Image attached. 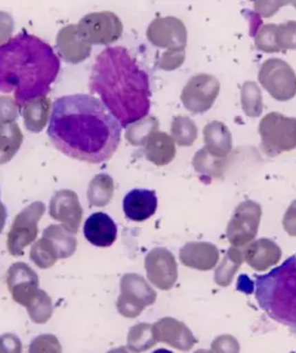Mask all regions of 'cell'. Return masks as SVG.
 <instances>
[{
    "label": "cell",
    "instance_id": "obj_1",
    "mask_svg": "<svg viewBox=\"0 0 296 353\" xmlns=\"http://www.w3.org/2000/svg\"><path fill=\"white\" fill-rule=\"evenodd\" d=\"M47 133L67 157L99 164L116 152L122 126L98 99L76 94L54 101Z\"/></svg>",
    "mask_w": 296,
    "mask_h": 353
},
{
    "label": "cell",
    "instance_id": "obj_2",
    "mask_svg": "<svg viewBox=\"0 0 296 353\" xmlns=\"http://www.w3.org/2000/svg\"><path fill=\"white\" fill-rule=\"evenodd\" d=\"M89 88L122 128L140 122L151 110L148 75L124 47H109L97 56Z\"/></svg>",
    "mask_w": 296,
    "mask_h": 353
},
{
    "label": "cell",
    "instance_id": "obj_3",
    "mask_svg": "<svg viewBox=\"0 0 296 353\" xmlns=\"http://www.w3.org/2000/svg\"><path fill=\"white\" fill-rule=\"evenodd\" d=\"M61 70V61L50 43L19 32L0 46V93L14 94L21 108L45 97Z\"/></svg>",
    "mask_w": 296,
    "mask_h": 353
},
{
    "label": "cell",
    "instance_id": "obj_4",
    "mask_svg": "<svg viewBox=\"0 0 296 353\" xmlns=\"http://www.w3.org/2000/svg\"><path fill=\"white\" fill-rule=\"evenodd\" d=\"M255 298L272 320L296 336V256L264 275L255 276Z\"/></svg>",
    "mask_w": 296,
    "mask_h": 353
},
{
    "label": "cell",
    "instance_id": "obj_5",
    "mask_svg": "<svg viewBox=\"0 0 296 353\" xmlns=\"http://www.w3.org/2000/svg\"><path fill=\"white\" fill-rule=\"evenodd\" d=\"M262 150L274 157L296 148V119L273 112L267 114L259 125Z\"/></svg>",
    "mask_w": 296,
    "mask_h": 353
},
{
    "label": "cell",
    "instance_id": "obj_6",
    "mask_svg": "<svg viewBox=\"0 0 296 353\" xmlns=\"http://www.w3.org/2000/svg\"><path fill=\"white\" fill-rule=\"evenodd\" d=\"M156 299V291L142 275L127 273L120 280V294L116 302L117 311L125 318L135 319L146 307L153 305Z\"/></svg>",
    "mask_w": 296,
    "mask_h": 353
},
{
    "label": "cell",
    "instance_id": "obj_7",
    "mask_svg": "<svg viewBox=\"0 0 296 353\" xmlns=\"http://www.w3.org/2000/svg\"><path fill=\"white\" fill-rule=\"evenodd\" d=\"M43 202H34L15 217L7 238V249L12 256H21L27 246L35 242L38 235V222L45 214Z\"/></svg>",
    "mask_w": 296,
    "mask_h": 353
},
{
    "label": "cell",
    "instance_id": "obj_8",
    "mask_svg": "<svg viewBox=\"0 0 296 353\" xmlns=\"http://www.w3.org/2000/svg\"><path fill=\"white\" fill-rule=\"evenodd\" d=\"M259 81L276 101H290L296 95L295 72L279 58H270L262 64Z\"/></svg>",
    "mask_w": 296,
    "mask_h": 353
},
{
    "label": "cell",
    "instance_id": "obj_9",
    "mask_svg": "<svg viewBox=\"0 0 296 353\" xmlns=\"http://www.w3.org/2000/svg\"><path fill=\"white\" fill-rule=\"evenodd\" d=\"M262 219V206L254 201L238 204L229 222L226 236L232 246L243 248L257 235Z\"/></svg>",
    "mask_w": 296,
    "mask_h": 353
},
{
    "label": "cell",
    "instance_id": "obj_10",
    "mask_svg": "<svg viewBox=\"0 0 296 353\" xmlns=\"http://www.w3.org/2000/svg\"><path fill=\"white\" fill-rule=\"evenodd\" d=\"M221 90V84L215 76L198 74L193 76L184 87L180 99L186 110L193 114L205 113L212 108Z\"/></svg>",
    "mask_w": 296,
    "mask_h": 353
},
{
    "label": "cell",
    "instance_id": "obj_11",
    "mask_svg": "<svg viewBox=\"0 0 296 353\" xmlns=\"http://www.w3.org/2000/svg\"><path fill=\"white\" fill-rule=\"evenodd\" d=\"M77 28L90 45H108L122 36L123 23L113 12H94L82 18Z\"/></svg>",
    "mask_w": 296,
    "mask_h": 353
},
{
    "label": "cell",
    "instance_id": "obj_12",
    "mask_svg": "<svg viewBox=\"0 0 296 353\" xmlns=\"http://www.w3.org/2000/svg\"><path fill=\"white\" fill-rule=\"evenodd\" d=\"M148 281L157 289L169 291L178 279V262L171 251L165 248H155L145 258Z\"/></svg>",
    "mask_w": 296,
    "mask_h": 353
},
{
    "label": "cell",
    "instance_id": "obj_13",
    "mask_svg": "<svg viewBox=\"0 0 296 353\" xmlns=\"http://www.w3.org/2000/svg\"><path fill=\"white\" fill-rule=\"evenodd\" d=\"M6 281L14 301L25 307L32 303L41 290L37 273L23 262H17L9 268Z\"/></svg>",
    "mask_w": 296,
    "mask_h": 353
},
{
    "label": "cell",
    "instance_id": "obj_14",
    "mask_svg": "<svg viewBox=\"0 0 296 353\" xmlns=\"http://www.w3.org/2000/svg\"><path fill=\"white\" fill-rule=\"evenodd\" d=\"M147 38L154 46L160 48H185L187 30L178 18H157L148 27Z\"/></svg>",
    "mask_w": 296,
    "mask_h": 353
},
{
    "label": "cell",
    "instance_id": "obj_15",
    "mask_svg": "<svg viewBox=\"0 0 296 353\" xmlns=\"http://www.w3.org/2000/svg\"><path fill=\"white\" fill-rule=\"evenodd\" d=\"M50 214L68 231L76 234L82 223L83 208L78 195L70 190L56 192L50 204Z\"/></svg>",
    "mask_w": 296,
    "mask_h": 353
},
{
    "label": "cell",
    "instance_id": "obj_16",
    "mask_svg": "<svg viewBox=\"0 0 296 353\" xmlns=\"http://www.w3.org/2000/svg\"><path fill=\"white\" fill-rule=\"evenodd\" d=\"M153 331L157 342H163L184 352L191 350L198 342L184 322L169 316L158 320L153 325Z\"/></svg>",
    "mask_w": 296,
    "mask_h": 353
},
{
    "label": "cell",
    "instance_id": "obj_17",
    "mask_svg": "<svg viewBox=\"0 0 296 353\" xmlns=\"http://www.w3.org/2000/svg\"><path fill=\"white\" fill-rule=\"evenodd\" d=\"M57 50L66 63L78 64L89 57L92 45L81 35L77 25H70L59 32Z\"/></svg>",
    "mask_w": 296,
    "mask_h": 353
},
{
    "label": "cell",
    "instance_id": "obj_18",
    "mask_svg": "<svg viewBox=\"0 0 296 353\" xmlns=\"http://www.w3.org/2000/svg\"><path fill=\"white\" fill-rule=\"evenodd\" d=\"M244 261L255 271H266L279 263L282 250L274 241L263 238L251 242L243 250Z\"/></svg>",
    "mask_w": 296,
    "mask_h": 353
},
{
    "label": "cell",
    "instance_id": "obj_19",
    "mask_svg": "<svg viewBox=\"0 0 296 353\" xmlns=\"http://www.w3.org/2000/svg\"><path fill=\"white\" fill-rule=\"evenodd\" d=\"M123 210L128 220L144 222L156 213V192L146 188H135L128 192L123 201Z\"/></svg>",
    "mask_w": 296,
    "mask_h": 353
},
{
    "label": "cell",
    "instance_id": "obj_20",
    "mask_svg": "<svg viewBox=\"0 0 296 353\" xmlns=\"http://www.w3.org/2000/svg\"><path fill=\"white\" fill-rule=\"evenodd\" d=\"M180 260L191 269L209 271L216 267L220 252L216 245L209 242H189L180 249Z\"/></svg>",
    "mask_w": 296,
    "mask_h": 353
},
{
    "label": "cell",
    "instance_id": "obj_21",
    "mask_svg": "<svg viewBox=\"0 0 296 353\" xmlns=\"http://www.w3.org/2000/svg\"><path fill=\"white\" fill-rule=\"evenodd\" d=\"M84 235L90 244L97 248H108L116 241L117 225L109 215L97 212L85 222Z\"/></svg>",
    "mask_w": 296,
    "mask_h": 353
},
{
    "label": "cell",
    "instance_id": "obj_22",
    "mask_svg": "<svg viewBox=\"0 0 296 353\" xmlns=\"http://www.w3.org/2000/svg\"><path fill=\"white\" fill-rule=\"evenodd\" d=\"M204 148L216 159H227L233 150L230 128L224 123L213 121L204 128Z\"/></svg>",
    "mask_w": 296,
    "mask_h": 353
},
{
    "label": "cell",
    "instance_id": "obj_23",
    "mask_svg": "<svg viewBox=\"0 0 296 353\" xmlns=\"http://www.w3.org/2000/svg\"><path fill=\"white\" fill-rule=\"evenodd\" d=\"M144 153L149 162L157 166H165L175 159L176 146L169 134L156 130L144 144Z\"/></svg>",
    "mask_w": 296,
    "mask_h": 353
},
{
    "label": "cell",
    "instance_id": "obj_24",
    "mask_svg": "<svg viewBox=\"0 0 296 353\" xmlns=\"http://www.w3.org/2000/svg\"><path fill=\"white\" fill-rule=\"evenodd\" d=\"M50 99L45 97L34 99L28 101L21 108L25 126L32 133H41L46 126L50 113Z\"/></svg>",
    "mask_w": 296,
    "mask_h": 353
},
{
    "label": "cell",
    "instance_id": "obj_25",
    "mask_svg": "<svg viewBox=\"0 0 296 353\" xmlns=\"http://www.w3.org/2000/svg\"><path fill=\"white\" fill-rule=\"evenodd\" d=\"M43 238L50 241L59 255V259L70 258L77 249V239L75 234L68 231L64 225L52 224L47 226L43 233Z\"/></svg>",
    "mask_w": 296,
    "mask_h": 353
},
{
    "label": "cell",
    "instance_id": "obj_26",
    "mask_svg": "<svg viewBox=\"0 0 296 353\" xmlns=\"http://www.w3.org/2000/svg\"><path fill=\"white\" fill-rule=\"evenodd\" d=\"M23 133L16 122L0 123V165L15 157L23 143Z\"/></svg>",
    "mask_w": 296,
    "mask_h": 353
},
{
    "label": "cell",
    "instance_id": "obj_27",
    "mask_svg": "<svg viewBox=\"0 0 296 353\" xmlns=\"http://www.w3.org/2000/svg\"><path fill=\"white\" fill-rule=\"evenodd\" d=\"M243 262H244L243 251L235 246L230 248L221 264L215 270V283L218 284L220 287H229Z\"/></svg>",
    "mask_w": 296,
    "mask_h": 353
},
{
    "label": "cell",
    "instance_id": "obj_28",
    "mask_svg": "<svg viewBox=\"0 0 296 353\" xmlns=\"http://www.w3.org/2000/svg\"><path fill=\"white\" fill-rule=\"evenodd\" d=\"M114 191L115 185L113 179L108 174H98L90 181L88 186L87 199L89 205L104 208L113 199Z\"/></svg>",
    "mask_w": 296,
    "mask_h": 353
},
{
    "label": "cell",
    "instance_id": "obj_29",
    "mask_svg": "<svg viewBox=\"0 0 296 353\" xmlns=\"http://www.w3.org/2000/svg\"><path fill=\"white\" fill-rule=\"evenodd\" d=\"M193 166L202 177H207V180L211 181L213 177L221 176L224 173L227 166V159H216L209 155L203 148L195 154Z\"/></svg>",
    "mask_w": 296,
    "mask_h": 353
},
{
    "label": "cell",
    "instance_id": "obj_30",
    "mask_svg": "<svg viewBox=\"0 0 296 353\" xmlns=\"http://www.w3.org/2000/svg\"><path fill=\"white\" fill-rule=\"evenodd\" d=\"M153 325L138 323L129 329L127 336V347L134 352H145L156 345Z\"/></svg>",
    "mask_w": 296,
    "mask_h": 353
},
{
    "label": "cell",
    "instance_id": "obj_31",
    "mask_svg": "<svg viewBox=\"0 0 296 353\" xmlns=\"http://www.w3.org/2000/svg\"><path fill=\"white\" fill-rule=\"evenodd\" d=\"M171 139L180 146H192L198 139V126L186 116H176L171 126Z\"/></svg>",
    "mask_w": 296,
    "mask_h": 353
},
{
    "label": "cell",
    "instance_id": "obj_32",
    "mask_svg": "<svg viewBox=\"0 0 296 353\" xmlns=\"http://www.w3.org/2000/svg\"><path fill=\"white\" fill-rule=\"evenodd\" d=\"M242 108L250 117H259L263 112L261 88L254 81H245L241 90Z\"/></svg>",
    "mask_w": 296,
    "mask_h": 353
},
{
    "label": "cell",
    "instance_id": "obj_33",
    "mask_svg": "<svg viewBox=\"0 0 296 353\" xmlns=\"http://www.w3.org/2000/svg\"><path fill=\"white\" fill-rule=\"evenodd\" d=\"M32 322L37 325L46 323L54 312L52 298L43 290H39L32 303L26 307Z\"/></svg>",
    "mask_w": 296,
    "mask_h": 353
},
{
    "label": "cell",
    "instance_id": "obj_34",
    "mask_svg": "<svg viewBox=\"0 0 296 353\" xmlns=\"http://www.w3.org/2000/svg\"><path fill=\"white\" fill-rule=\"evenodd\" d=\"M158 128H160V123L157 119L151 117V116L145 117L140 122L129 125L127 133H126V139L131 145H135V146H142V145L144 146L148 137L158 130Z\"/></svg>",
    "mask_w": 296,
    "mask_h": 353
},
{
    "label": "cell",
    "instance_id": "obj_35",
    "mask_svg": "<svg viewBox=\"0 0 296 353\" xmlns=\"http://www.w3.org/2000/svg\"><path fill=\"white\" fill-rule=\"evenodd\" d=\"M30 260L41 269H50L52 265H55L56 262L59 260V255L52 248L50 241L41 238L32 246Z\"/></svg>",
    "mask_w": 296,
    "mask_h": 353
},
{
    "label": "cell",
    "instance_id": "obj_36",
    "mask_svg": "<svg viewBox=\"0 0 296 353\" xmlns=\"http://www.w3.org/2000/svg\"><path fill=\"white\" fill-rule=\"evenodd\" d=\"M275 39L279 50H296V21H288L279 25Z\"/></svg>",
    "mask_w": 296,
    "mask_h": 353
},
{
    "label": "cell",
    "instance_id": "obj_37",
    "mask_svg": "<svg viewBox=\"0 0 296 353\" xmlns=\"http://www.w3.org/2000/svg\"><path fill=\"white\" fill-rule=\"evenodd\" d=\"M276 29L277 26L274 23H267L260 28L255 35V45L257 50L264 52H279V47L276 45Z\"/></svg>",
    "mask_w": 296,
    "mask_h": 353
},
{
    "label": "cell",
    "instance_id": "obj_38",
    "mask_svg": "<svg viewBox=\"0 0 296 353\" xmlns=\"http://www.w3.org/2000/svg\"><path fill=\"white\" fill-rule=\"evenodd\" d=\"M28 353H63V347L54 334H41L32 340Z\"/></svg>",
    "mask_w": 296,
    "mask_h": 353
},
{
    "label": "cell",
    "instance_id": "obj_39",
    "mask_svg": "<svg viewBox=\"0 0 296 353\" xmlns=\"http://www.w3.org/2000/svg\"><path fill=\"white\" fill-rule=\"evenodd\" d=\"M21 110L15 99L9 96H0V123L16 122Z\"/></svg>",
    "mask_w": 296,
    "mask_h": 353
},
{
    "label": "cell",
    "instance_id": "obj_40",
    "mask_svg": "<svg viewBox=\"0 0 296 353\" xmlns=\"http://www.w3.org/2000/svg\"><path fill=\"white\" fill-rule=\"evenodd\" d=\"M185 61V48H175L164 52L158 66L164 70H174L183 65Z\"/></svg>",
    "mask_w": 296,
    "mask_h": 353
},
{
    "label": "cell",
    "instance_id": "obj_41",
    "mask_svg": "<svg viewBox=\"0 0 296 353\" xmlns=\"http://www.w3.org/2000/svg\"><path fill=\"white\" fill-rule=\"evenodd\" d=\"M212 351L214 353H240L241 347L237 339L231 334H222L212 342Z\"/></svg>",
    "mask_w": 296,
    "mask_h": 353
},
{
    "label": "cell",
    "instance_id": "obj_42",
    "mask_svg": "<svg viewBox=\"0 0 296 353\" xmlns=\"http://www.w3.org/2000/svg\"><path fill=\"white\" fill-rule=\"evenodd\" d=\"M0 353H23L21 339L12 333H3L0 336Z\"/></svg>",
    "mask_w": 296,
    "mask_h": 353
},
{
    "label": "cell",
    "instance_id": "obj_43",
    "mask_svg": "<svg viewBox=\"0 0 296 353\" xmlns=\"http://www.w3.org/2000/svg\"><path fill=\"white\" fill-rule=\"evenodd\" d=\"M14 32V21L12 16L6 12H0V46L9 41Z\"/></svg>",
    "mask_w": 296,
    "mask_h": 353
},
{
    "label": "cell",
    "instance_id": "obj_44",
    "mask_svg": "<svg viewBox=\"0 0 296 353\" xmlns=\"http://www.w3.org/2000/svg\"><path fill=\"white\" fill-rule=\"evenodd\" d=\"M283 228L290 236H296V200L290 203L283 217Z\"/></svg>",
    "mask_w": 296,
    "mask_h": 353
},
{
    "label": "cell",
    "instance_id": "obj_45",
    "mask_svg": "<svg viewBox=\"0 0 296 353\" xmlns=\"http://www.w3.org/2000/svg\"><path fill=\"white\" fill-rule=\"evenodd\" d=\"M7 210L6 206L0 202V233L3 232L5 224H6Z\"/></svg>",
    "mask_w": 296,
    "mask_h": 353
},
{
    "label": "cell",
    "instance_id": "obj_46",
    "mask_svg": "<svg viewBox=\"0 0 296 353\" xmlns=\"http://www.w3.org/2000/svg\"><path fill=\"white\" fill-rule=\"evenodd\" d=\"M107 353H136L134 352L133 350H131L128 347H116V349H112L111 351H108Z\"/></svg>",
    "mask_w": 296,
    "mask_h": 353
},
{
    "label": "cell",
    "instance_id": "obj_47",
    "mask_svg": "<svg viewBox=\"0 0 296 353\" xmlns=\"http://www.w3.org/2000/svg\"><path fill=\"white\" fill-rule=\"evenodd\" d=\"M153 353H174L171 352V351L167 350V349H157Z\"/></svg>",
    "mask_w": 296,
    "mask_h": 353
},
{
    "label": "cell",
    "instance_id": "obj_48",
    "mask_svg": "<svg viewBox=\"0 0 296 353\" xmlns=\"http://www.w3.org/2000/svg\"><path fill=\"white\" fill-rule=\"evenodd\" d=\"M194 353H214L211 350H205V349H200V350L195 351Z\"/></svg>",
    "mask_w": 296,
    "mask_h": 353
}]
</instances>
